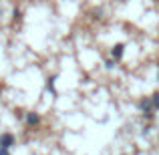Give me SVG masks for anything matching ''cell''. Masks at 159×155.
Returning <instances> with one entry per match:
<instances>
[{"mask_svg": "<svg viewBox=\"0 0 159 155\" xmlns=\"http://www.w3.org/2000/svg\"><path fill=\"white\" fill-rule=\"evenodd\" d=\"M123 54H125V44H123V43H117L115 47L111 48V57H113V61H121V58H123Z\"/></svg>", "mask_w": 159, "mask_h": 155, "instance_id": "obj_4", "label": "cell"}, {"mask_svg": "<svg viewBox=\"0 0 159 155\" xmlns=\"http://www.w3.org/2000/svg\"><path fill=\"white\" fill-rule=\"evenodd\" d=\"M24 123H26L28 129H36L40 125V115L34 113V111H28L26 115H24Z\"/></svg>", "mask_w": 159, "mask_h": 155, "instance_id": "obj_2", "label": "cell"}, {"mask_svg": "<svg viewBox=\"0 0 159 155\" xmlns=\"http://www.w3.org/2000/svg\"><path fill=\"white\" fill-rule=\"evenodd\" d=\"M115 62H117V61H107V62H105V66H107L109 71H111V69H115Z\"/></svg>", "mask_w": 159, "mask_h": 155, "instance_id": "obj_8", "label": "cell"}, {"mask_svg": "<svg viewBox=\"0 0 159 155\" xmlns=\"http://www.w3.org/2000/svg\"><path fill=\"white\" fill-rule=\"evenodd\" d=\"M151 101H153V107H155V111H159V91L151 95Z\"/></svg>", "mask_w": 159, "mask_h": 155, "instance_id": "obj_7", "label": "cell"}, {"mask_svg": "<svg viewBox=\"0 0 159 155\" xmlns=\"http://www.w3.org/2000/svg\"><path fill=\"white\" fill-rule=\"evenodd\" d=\"M14 143H16V139H14V135H12V133H2V135H0V147L10 149Z\"/></svg>", "mask_w": 159, "mask_h": 155, "instance_id": "obj_3", "label": "cell"}, {"mask_svg": "<svg viewBox=\"0 0 159 155\" xmlns=\"http://www.w3.org/2000/svg\"><path fill=\"white\" fill-rule=\"evenodd\" d=\"M0 155H10V149H4V147H0Z\"/></svg>", "mask_w": 159, "mask_h": 155, "instance_id": "obj_10", "label": "cell"}, {"mask_svg": "<svg viewBox=\"0 0 159 155\" xmlns=\"http://www.w3.org/2000/svg\"><path fill=\"white\" fill-rule=\"evenodd\" d=\"M139 111L143 113V117L145 119H153V115H155V107H153V101H151V97H145V99H141L139 103Z\"/></svg>", "mask_w": 159, "mask_h": 155, "instance_id": "obj_1", "label": "cell"}, {"mask_svg": "<svg viewBox=\"0 0 159 155\" xmlns=\"http://www.w3.org/2000/svg\"><path fill=\"white\" fill-rule=\"evenodd\" d=\"M54 81H57V77H54V75H52V77H48V79H47V91H48V93L52 95V97H57V89H54Z\"/></svg>", "mask_w": 159, "mask_h": 155, "instance_id": "obj_5", "label": "cell"}, {"mask_svg": "<svg viewBox=\"0 0 159 155\" xmlns=\"http://www.w3.org/2000/svg\"><path fill=\"white\" fill-rule=\"evenodd\" d=\"M157 79H159V77H157Z\"/></svg>", "mask_w": 159, "mask_h": 155, "instance_id": "obj_11", "label": "cell"}, {"mask_svg": "<svg viewBox=\"0 0 159 155\" xmlns=\"http://www.w3.org/2000/svg\"><path fill=\"white\" fill-rule=\"evenodd\" d=\"M20 18H22V10H20V8H14V12H12V22H18Z\"/></svg>", "mask_w": 159, "mask_h": 155, "instance_id": "obj_6", "label": "cell"}, {"mask_svg": "<svg viewBox=\"0 0 159 155\" xmlns=\"http://www.w3.org/2000/svg\"><path fill=\"white\" fill-rule=\"evenodd\" d=\"M14 115H16V117H18V119H22V117H24V115H26V113H22V111H20V109H16V111H14Z\"/></svg>", "mask_w": 159, "mask_h": 155, "instance_id": "obj_9", "label": "cell"}]
</instances>
